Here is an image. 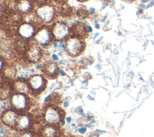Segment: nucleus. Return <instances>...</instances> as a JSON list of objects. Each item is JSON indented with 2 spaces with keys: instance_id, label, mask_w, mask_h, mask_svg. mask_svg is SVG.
Masks as SVG:
<instances>
[{
  "instance_id": "33",
  "label": "nucleus",
  "mask_w": 154,
  "mask_h": 137,
  "mask_svg": "<svg viewBox=\"0 0 154 137\" xmlns=\"http://www.w3.org/2000/svg\"><path fill=\"white\" fill-rule=\"evenodd\" d=\"M98 35H99V33H98V32H97V34H95V35H94V37H93V38H96Z\"/></svg>"
},
{
  "instance_id": "18",
  "label": "nucleus",
  "mask_w": 154,
  "mask_h": 137,
  "mask_svg": "<svg viewBox=\"0 0 154 137\" xmlns=\"http://www.w3.org/2000/svg\"><path fill=\"white\" fill-rule=\"evenodd\" d=\"M1 114L3 113L5 111L9 109V107L11 106L10 100L8 99H1Z\"/></svg>"
},
{
  "instance_id": "6",
  "label": "nucleus",
  "mask_w": 154,
  "mask_h": 137,
  "mask_svg": "<svg viewBox=\"0 0 154 137\" xmlns=\"http://www.w3.org/2000/svg\"><path fill=\"white\" fill-rule=\"evenodd\" d=\"M28 82L30 90L29 94L33 96L40 94L46 89L48 83L46 76L42 74L31 75L28 79Z\"/></svg>"
},
{
  "instance_id": "26",
  "label": "nucleus",
  "mask_w": 154,
  "mask_h": 137,
  "mask_svg": "<svg viewBox=\"0 0 154 137\" xmlns=\"http://www.w3.org/2000/svg\"><path fill=\"white\" fill-rule=\"evenodd\" d=\"M143 8H139V9L138 10V11H137V15H138V14H141L143 13Z\"/></svg>"
},
{
  "instance_id": "30",
  "label": "nucleus",
  "mask_w": 154,
  "mask_h": 137,
  "mask_svg": "<svg viewBox=\"0 0 154 137\" xmlns=\"http://www.w3.org/2000/svg\"><path fill=\"white\" fill-rule=\"evenodd\" d=\"M94 26H95V28H96V29H99V28H100V25H99V24H98V23H96Z\"/></svg>"
},
{
  "instance_id": "4",
  "label": "nucleus",
  "mask_w": 154,
  "mask_h": 137,
  "mask_svg": "<svg viewBox=\"0 0 154 137\" xmlns=\"http://www.w3.org/2000/svg\"><path fill=\"white\" fill-rule=\"evenodd\" d=\"M38 23L23 22L17 28L16 34L19 39L29 41L34 39L38 28L40 26H37Z\"/></svg>"
},
{
  "instance_id": "21",
  "label": "nucleus",
  "mask_w": 154,
  "mask_h": 137,
  "mask_svg": "<svg viewBox=\"0 0 154 137\" xmlns=\"http://www.w3.org/2000/svg\"><path fill=\"white\" fill-rule=\"evenodd\" d=\"M153 5H154V0H152L148 4H147V5H146V7H145V8H146V9H148L149 8L152 7Z\"/></svg>"
},
{
  "instance_id": "16",
  "label": "nucleus",
  "mask_w": 154,
  "mask_h": 137,
  "mask_svg": "<svg viewBox=\"0 0 154 137\" xmlns=\"http://www.w3.org/2000/svg\"><path fill=\"white\" fill-rule=\"evenodd\" d=\"M60 129L57 125L48 124L42 130L43 137H58Z\"/></svg>"
},
{
  "instance_id": "20",
  "label": "nucleus",
  "mask_w": 154,
  "mask_h": 137,
  "mask_svg": "<svg viewBox=\"0 0 154 137\" xmlns=\"http://www.w3.org/2000/svg\"><path fill=\"white\" fill-rule=\"evenodd\" d=\"M78 131L81 134H84L87 131V128H86V127H81L78 129Z\"/></svg>"
},
{
  "instance_id": "29",
  "label": "nucleus",
  "mask_w": 154,
  "mask_h": 137,
  "mask_svg": "<svg viewBox=\"0 0 154 137\" xmlns=\"http://www.w3.org/2000/svg\"><path fill=\"white\" fill-rule=\"evenodd\" d=\"M60 124H61V126H64V124H65V120H63L61 121Z\"/></svg>"
},
{
  "instance_id": "31",
  "label": "nucleus",
  "mask_w": 154,
  "mask_h": 137,
  "mask_svg": "<svg viewBox=\"0 0 154 137\" xmlns=\"http://www.w3.org/2000/svg\"><path fill=\"white\" fill-rule=\"evenodd\" d=\"M102 38H103V37H100L98 40H97L96 41V43H99L100 41V40H102Z\"/></svg>"
},
{
  "instance_id": "25",
  "label": "nucleus",
  "mask_w": 154,
  "mask_h": 137,
  "mask_svg": "<svg viewBox=\"0 0 154 137\" xmlns=\"http://www.w3.org/2000/svg\"><path fill=\"white\" fill-rule=\"evenodd\" d=\"M72 120V118L71 117H67L66 118V121L67 123H70L71 121Z\"/></svg>"
},
{
  "instance_id": "9",
  "label": "nucleus",
  "mask_w": 154,
  "mask_h": 137,
  "mask_svg": "<svg viewBox=\"0 0 154 137\" xmlns=\"http://www.w3.org/2000/svg\"><path fill=\"white\" fill-rule=\"evenodd\" d=\"M44 50L42 46L36 44L34 41L29 44L26 51V56L28 60L32 62H38L43 56Z\"/></svg>"
},
{
  "instance_id": "17",
  "label": "nucleus",
  "mask_w": 154,
  "mask_h": 137,
  "mask_svg": "<svg viewBox=\"0 0 154 137\" xmlns=\"http://www.w3.org/2000/svg\"><path fill=\"white\" fill-rule=\"evenodd\" d=\"M11 129L12 127L1 123L0 128V137H10L12 134Z\"/></svg>"
},
{
  "instance_id": "1",
  "label": "nucleus",
  "mask_w": 154,
  "mask_h": 137,
  "mask_svg": "<svg viewBox=\"0 0 154 137\" xmlns=\"http://www.w3.org/2000/svg\"><path fill=\"white\" fill-rule=\"evenodd\" d=\"M34 13L39 23L48 25L54 22L57 17V11L52 4H47L37 6Z\"/></svg>"
},
{
  "instance_id": "32",
  "label": "nucleus",
  "mask_w": 154,
  "mask_h": 137,
  "mask_svg": "<svg viewBox=\"0 0 154 137\" xmlns=\"http://www.w3.org/2000/svg\"><path fill=\"white\" fill-rule=\"evenodd\" d=\"M78 1H79V2H85V1H88V0H77Z\"/></svg>"
},
{
  "instance_id": "3",
  "label": "nucleus",
  "mask_w": 154,
  "mask_h": 137,
  "mask_svg": "<svg viewBox=\"0 0 154 137\" xmlns=\"http://www.w3.org/2000/svg\"><path fill=\"white\" fill-rule=\"evenodd\" d=\"M65 112L63 109L55 106H48L43 112V118L47 124L57 125L64 120Z\"/></svg>"
},
{
  "instance_id": "24",
  "label": "nucleus",
  "mask_w": 154,
  "mask_h": 137,
  "mask_svg": "<svg viewBox=\"0 0 154 137\" xmlns=\"http://www.w3.org/2000/svg\"><path fill=\"white\" fill-rule=\"evenodd\" d=\"M95 11H96V10L94 8H90V10L88 11V14H93V13H95Z\"/></svg>"
},
{
  "instance_id": "12",
  "label": "nucleus",
  "mask_w": 154,
  "mask_h": 137,
  "mask_svg": "<svg viewBox=\"0 0 154 137\" xmlns=\"http://www.w3.org/2000/svg\"><path fill=\"white\" fill-rule=\"evenodd\" d=\"M43 75L49 78L54 79L57 77L59 74V67L58 64L54 61H50L45 63L42 66Z\"/></svg>"
},
{
  "instance_id": "7",
  "label": "nucleus",
  "mask_w": 154,
  "mask_h": 137,
  "mask_svg": "<svg viewBox=\"0 0 154 137\" xmlns=\"http://www.w3.org/2000/svg\"><path fill=\"white\" fill-rule=\"evenodd\" d=\"M66 44L67 52L73 57L81 54L85 48V43L83 39L72 35L66 40Z\"/></svg>"
},
{
  "instance_id": "14",
  "label": "nucleus",
  "mask_w": 154,
  "mask_h": 137,
  "mask_svg": "<svg viewBox=\"0 0 154 137\" xmlns=\"http://www.w3.org/2000/svg\"><path fill=\"white\" fill-rule=\"evenodd\" d=\"M87 26L84 23L78 22L75 23L71 26V33L72 36H75L82 39L87 37L89 32L87 30Z\"/></svg>"
},
{
  "instance_id": "23",
  "label": "nucleus",
  "mask_w": 154,
  "mask_h": 137,
  "mask_svg": "<svg viewBox=\"0 0 154 137\" xmlns=\"http://www.w3.org/2000/svg\"><path fill=\"white\" fill-rule=\"evenodd\" d=\"M59 74L63 76H64L66 75V73L62 69H60V71H59Z\"/></svg>"
},
{
  "instance_id": "13",
  "label": "nucleus",
  "mask_w": 154,
  "mask_h": 137,
  "mask_svg": "<svg viewBox=\"0 0 154 137\" xmlns=\"http://www.w3.org/2000/svg\"><path fill=\"white\" fill-rule=\"evenodd\" d=\"M32 124V117L27 113L20 114L19 115L15 129L20 132H25Z\"/></svg>"
},
{
  "instance_id": "5",
  "label": "nucleus",
  "mask_w": 154,
  "mask_h": 137,
  "mask_svg": "<svg viewBox=\"0 0 154 137\" xmlns=\"http://www.w3.org/2000/svg\"><path fill=\"white\" fill-rule=\"evenodd\" d=\"M54 40L51 26L42 25L38 28L33 39L34 41L42 47H48Z\"/></svg>"
},
{
  "instance_id": "15",
  "label": "nucleus",
  "mask_w": 154,
  "mask_h": 137,
  "mask_svg": "<svg viewBox=\"0 0 154 137\" xmlns=\"http://www.w3.org/2000/svg\"><path fill=\"white\" fill-rule=\"evenodd\" d=\"M13 88L15 92L26 93L28 94H30L28 79H17L14 82L13 84Z\"/></svg>"
},
{
  "instance_id": "22",
  "label": "nucleus",
  "mask_w": 154,
  "mask_h": 137,
  "mask_svg": "<svg viewBox=\"0 0 154 137\" xmlns=\"http://www.w3.org/2000/svg\"><path fill=\"white\" fill-rule=\"evenodd\" d=\"M52 58L53 61H58V55H57V54H55V53H53V54L52 55Z\"/></svg>"
},
{
  "instance_id": "19",
  "label": "nucleus",
  "mask_w": 154,
  "mask_h": 137,
  "mask_svg": "<svg viewBox=\"0 0 154 137\" xmlns=\"http://www.w3.org/2000/svg\"><path fill=\"white\" fill-rule=\"evenodd\" d=\"M19 137H34V135L31 132H28V131H26V132H23L20 135Z\"/></svg>"
},
{
  "instance_id": "27",
  "label": "nucleus",
  "mask_w": 154,
  "mask_h": 137,
  "mask_svg": "<svg viewBox=\"0 0 154 137\" xmlns=\"http://www.w3.org/2000/svg\"><path fill=\"white\" fill-rule=\"evenodd\" d=\"M69 102H67V101H64V102H63V106H64V108H67V107L69 106Z\"/></svg>"
},
{
  "instance_id": "35",
  "label": "nucleus",
  "mask_w": 154,
  "mask_h": 137,
  "mask_svg": "<svg viewBox=\"0 0 154 137\" xmlns=\"http://www.w3.org/2000/svg\"><path fill=\"white\" fill-rule=\"evenodd\" d=\"M11 1H14V2H17V1H19V0H11Z\"/></svg>"
},
{
  "instance_id": "34",
  "label": "nucleus",
  "mask_w": 154,
  "mask_h": 137,
  "mask_svg": "<svg viewBox=\"0 0 154 137\" xmlns=\"http://www.w3.org/2000/svg\"><path fill=\"white\" fill-rule=\"evenodd\" d=\"M71 126H72V127H75V126H76V124L72 123V124H71Z\"/></svg>"
},
{
  "instance_id": "10",
  "label": "nucleus",
  "mask_w": 154,
  "mask_h": 137,
  "mask_svg": "<svg viewBox=\"0 0 154 137\" xmlns=\"http://www.w3.org/2000/svg\"><path fill=\"white\" fill-rule=\"evenodd\" d=\"M15 3L16 11L22 15L32 14L35 11V4L34 0H19Z\"/></svg>"
},
{
  "instance_id": "11",
  "label": "nucleus",
  "mask_w": 154,
  "mask_h": 137,
  "mask_svg": "<svg viewBox=\"0 0 154 137\" xmlns=\"http://www.w3.org/2000/svg\"><path fill=\"white\" fill-rule=\"evenodd\" d=\"M18 112L13 108H10L1 114V123L12 127L15 128L19 117Z\"/></svg>"
},
{
  "instance_id": "8",
  "label": "nucleus",
  "mask_w": 154,
  "mask_h": 137,
  "mask_svg": "<svg viewBox=\"0 0 154 137\" xmlns=\"http://www.w3.org/2000/svg\"><path fill=\"white\" fill-rule=\"evenodd\" d=\"M51 27L54 39L59 41L66 40L72 35L71 28L63 22H54Z\"/></svg>"
},
{
  "instance_id": "2",
  "label": "nucleus",
  "mask_w": 154,
  "mask_h": 137,
  "mask_svg": "<svg viewBox=\"0 0 154 137\" xmlns=\"http://www.w3.org/2000/svg\"><path fill=\"white\" fill-rule=\"evenodd\" d=\"M9 100L11 108L20 114L25 113L31 106V100L28 94L14 92Z\"/></svg>"
},
{
  "instance_id": "28",
  "label": "nucleus",
  "mask_w": 154,
  "mask_h": 137,
  "mask_svg": "<svg viewBox=\"0 0 154 137\" xmlns=\"http://www.w3.org/2000/svg\"><path fill=\"white\" fill-rule=\"evenodd\" d=\"M87 30H88V32L90 33V32H91L93 31V29H92V28L90 26H87Z\"/></svg>"
}]
</instances>
